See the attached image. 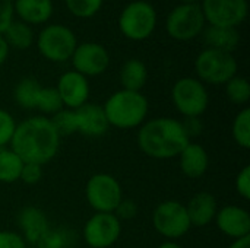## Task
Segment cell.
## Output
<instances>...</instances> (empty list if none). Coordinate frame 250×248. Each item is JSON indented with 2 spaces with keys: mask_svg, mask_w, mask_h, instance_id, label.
Here are the masks:
<instances>
[{
  "mask_svg": "<svg viewBox=\"0 0 250 248\" xmlns=\"http://www.w3.org/2000/svg\"><path fill=\"white\" fill-rule=\"evenodd\" d=\"M205 22L199 3L179 4L168 15L166 20V31L177 41H189L204 31Z\"/></svg>",
  "mask_w": 250,
  "mask_h": 248,
  "instance_id": "30bf717a",
  "label": "cell"
},
{
  "mask_svg": "<svg viewBox=\"0 0 250 248\" xmlns=\"http://www.w3.org/2000/svg\"><path fill=\"white\" fill-rule=\"evenodd\" d=\"M38 248H66L67 247V235L62 229L50 228L42 238L37 243Z\"/></svg>",
  "mask_w": 250,
  "mask_h": 248,
  "instance_id": "1f68e13d",
  "label": "cell"
},
{
  "mask_svg": "<svg viewBox=\"0 0 250 248\" xmlns=\"http://www.w3.org/2000/svg\"><path fill=\"white\" fill-rule=\"evenodd\" d=\"M157 248H183L177 241H164L163 244H160V247Z\"/></svg>",
  "mask_w": 250,
  "mask_h": 248,
  "instance_id": "60d3db41",
  "label": "cell"
},
{
  "mask_svg": "<svg viewBox=\"0 0 250 248\" xmlns=\"http://www.w3.org/2000/svg\"><path fill=\"white\" fill-rule=\"evenodd\" d=\"M9 45L4 39V37L0 34V66L7 60V56H9Z\"/></svg>",
  "mask_w": 250,
  "mask_h": 248,
  "instance_id": "f35d334b",
  "label": "cell"
},
{
  "mask_svg": "<svg viewBox=\"0 0 250 248\" xmlns=\"http://www.w3.org/2000/svg\"><path fill=\"white\" fill-rule=\"evenodd\" d=\"M40 89L41 85L38 83V80H35L34 77H23L22 80L18 82L13 91L16 104L25 110H34Z\"/></svg>",
  "mask_w": 250,
  "mask_h": 248,
  "instance_id": "d4e9b609",
  "label": "cell"
},
{
  "mask_svg": "<svg viewBox=\"0 0 250 248\" xmlns=\"http://www.w3.org/2000/svg\"><path fill=\"white\" fill-rule=\"evenodd\" d=\"M142 153L152 159H173L180 155L190 142L180 120L171 117H157L145 121L136 136Z\"/></svg>",
  "mask_w": 250,
  "mask_h": 248,
  "instance_id": "7a4b0ae2",
  "label": "cell"
},
{
  "mask_svg": "<svg viewBox=\"0 0 250 248\" xmlns=\"http://www.w3.org/2000/svg\"><path fill=\"white\" fill-rule=\"evenodd\" d=\"M214 221L220 232L231 240H240L250 235V215L242 206L229 205L218 209Z\"/></svg>",
  "mask_w": 250,
  "mask_h": 248,
  "instance_id": "9a60e30c",
  "label": "cell"
},
{
  "mask_svg": "<svg viewBox=\"0 0 250 248\" xmlns=\"http://www.w3.org/2000/svg\"><path fill=\"white\" fill-rule=\"evenodd\" d=\"M13 12L25 23H44L53 15L51 0H15Z\"/></svg>",
  "mask_w": 250,
  "mask_h": 248,
  "instance_id": "44dd1931",
  "label": "cell"
},
{
  "mask_svg": "<svg viewBox=\"0 0 250 248\" xmlns=\"http://www.w3.org/2000/svg\"><path fill=\"white\" fill-rule=\"evenodd\" d=\"M104 0H64L69 12L81 19L92 18L103 6Z\"/></svg>",
  "mask_w": 250,
  "mask_h": 248,
  "instance_id": "f546056e",
  "label": "cell"
},
{
  "mask_svg": "<svg viewBox=\"0 0 250 248\" xmlns=\"http://www.w3.org/2000/svg\"><path fill=\"white\" fill-rule=\"evenodd\" d=\"M177 158L180 164V171L183 172L185 177L190 180H198L204 177L209 168L208 152L199 143L189 142Z\"/></svg>",
  "mask_w": 250,
  "mask_h": 248,
  "instance_id": "d6986e66",
  "label": "cell"
},
{
  "mask_svg": "<svg viewBox=\"0 0 250 248\" xmlns=\"http://www.w3.org/2000/svg\"><path fill=\"white\" fill-rule=\"evenodd\" d=\"M41 178H42V167L41 165L23 164L19 181H22L23 184H28V186H34V184L40 183Z\"/></svg>",
  "mask_w": 250,
  "mask_h": 248,
  "instance_id": "836d02e7",
  "label": "cell"
},
{
  "mask_svg": "<svg viewBox=\"0 0 250 248\" xmlns=\"http://www.w3.org/2000/svg\"><path fill=\"white\" fill-rule=\"evenodd\" d=\"M70 60L75 72L83 75L85 77L103 75L110 66V54L105 47L91 41L78 44Z\"/></svg>",
  "mask_w": 250,
  "mask_h": 248,
  "instance_id": "4fadbf2b",
  "label": "cell"
},
{
  "mask_svg": "<svg viewBox=\"0 0 250 248\" xmlns=\"http://www.w3.org/2000/svg\"><path fill=\"white\" fill-rule=\"evenodd\" d=\"M226 95L236 105H246L250 99V83L246 77L234 76L226 83Z\"/></svg>",
  "mask_w": 250,
  "mask_h": 248,
  "instance_id": "83f0119b",
  "label": "cell"
},
{
  "mask_svg": "<svg viewBox=\"0 0 250 248\" xmlns=\"http://www.w3.org/2000/svg\"><path fill=\"white\" fill-rule=\"evenodd\" d=\"M53 127L56 129L57 134L60 137H66L70 134L78 133L76 130V117H75V111L69 110V108H63L59 113H56L54 115L48 117Z\"/></svg>",
  "mask_w": 250,
  "mask_h": 248,
  "instance_id": "f1b7e54d",
  "label": "cell"
},
{
  "mask_svg": "<svg viewBox=\"0 0 250 248\" xmlns=\"http://www.w3.org/2000/svg\"><path fill=\"white\" fill-rule=\"evenodd\" d=\"M15 130H16V121L13 115L9 111L0 108V149L9 148Z\"/></svg>",
  "mask_w": 250,
  "mask_h": 248,
  "instance_id": "4dcf8cb0",
  "label": "cell"
},
{
  "mask_svg": "<svg viewBox=\"0 0 250 248\" xmlns=\"http://www.w3.org/2000/svg\"><path fill=\"white\" fill-rule=\"evenodd\" d=\"M63 108L64 107H63V102H62V98H60L57 89L50 88V86H41L38 96H37L35 110H38L41 113V115H44V117H47V115L51 117Z\"/></svg>",
  "mask_w": 250,
  "mask_h": 248,
  "instance_id": "484cf974",
  "label": "cell"
},
{
  "mask_svg": "<svg viewBox=\"0 0 250 248\" xmlns=\"http://www.w3.org/2000/svg\"><path fill=\"white\" fill-rule=\"evenodd\" d=\"M76 117V130L86 137H101L110 129L103 105L86 102L73 110Z\"/></svg>",
  "mask_w": 250,
  "mask_h": 248,
  "instance_id": "2e32d148",
  "label": "cell"
},
{
  "mask_svg": "<svg viewBox=\"0 0 250 248\" xmlns=\"http://www.w3.org/2000/svg\"><path fill=\"white\" fill-rule=\"evenodd\" d=\"M60 139L48 117L34 115L16 124L9 148L23 164L42 167L56 158L60 149Z\"/></svg>",
  "mask_w": 250,
  "mask_h": 248,
  "instance_id": "6da1fadb",
  "label": "cell"
},
{
  "mask_svg": "<svg viewBox=\"0 0 250 248\" xmlns=\"http://www.w3.org/2000/svg\"><path fill=\"white\" fill-rule=\"evenodd\" d=\"M22 167L23 161L10 148L0 149V183L12 184L19 181Z\"/></svg>",
  "mask_w": 250,
  "mask_h": 248,
  "instance_id": "603a6c76",
  "label": "cell"
},
{
  "mask_svg": "<svg viewBox=\"0 0 250 248\" xmlns=\"http://www.w3.org/2000/svg\"><path fill=\"white\" fill-rule=\"evenodd\" d=\"M110 127L120 130L139 129L149 111V104L142 92L120 89L108 96L103 105Z\"/></svg>",
  "mask_w": 250,
  "mask_h": 248,
  "instance_id": "3957f363",
  "label": "cell"
},
{
  "mask_svg": "<svg viewBox=\"0 0 250 248\" xmlns=\"http://www.w3.org/2000/svg\"><path fill=\"white\" fill-rule=\"evenodd\" d=\"M185 206L188 210L190 225L196 227V228L208 227L209 224H212L215 219V215L218 212L217 199L209 191L196 193L195 196L190 197V200Z\"/></svg>",
  "mask_w": 250,
  "mask_h": 248,
  "instance_id": "e0dca14e",
  "label": "cell"
},
{
  "mask_svg": "<svg viewBox=\"0 0 250 248\" xmlns=\"http://www.w3.org/2000/svg\"><path fill=\"white\" fill-rule=\"evenodd\" d=\"M157 26V10L145 1L136 0L129 3L119 16L120 32L132 41H144L154 32Z\"/></svg>",
  "mask_w": 250,
  "mask_h": 248,
  "instance_id": "8992f818",
  "label": "cell"
},
{
  "mask_svg": "<svg viewBox=\"0 0 250 248\" xmlns=\"http://www.w3.org/2000/svg\"><path fill=\"white\" fill-rule=\"evenodd\" d=\"M85 197L95 213H114L116 208L123 200L122 184L108 172L94 174L86 181Z\"/></svg>",
  "mask_w": 250,
  "mask_h": 248,
  "instance_id": "52a82bcc",
  "label": "cell"
},
{
  "mask_svg": "<svg viewBox=\"0 0 250 248\" xmlns=\"http://www.w3.org/2000/svg\"><path fill=\"white\" fill-rule=\"evenodd\" d=\"M201 34L208 48H214V50H220L226 53H233L239 47V42H240V34L237 28L209 25L204 28Z\"/></svg>",
  "mask_w": 250,
  "mask_h": 248,
  "instance_id": "ffe728a7",
  "label": "cell"
},
{
  "mask_svg": "<svg viewBox=\"0 0 250 248\" xmlns=\"http://www.w3.org/2000/svg\"><path fill=\"white\" fill-rule=\"evenodd\" d=\"M18 224L22 238L26 244H35L42 238V235L50 229L48 219L45 213L37 206H26L19 212Z\"/></svg>",
  "mask_w": 250,
  "mask_h": 248,
  "instance_id": "ac0fdd59",
  "label": "cell"
},
{
  "mask_svg": "<svg viewBox=\"0 0 250 248\" xmlns=\"http://www.w3.org/2000/svg\"><path fill=\"white\" fill-rule=\"evenodd\" d=\"M0 248H28V244L19 232L0 231Z\"/></svg>",
  "mask_w": 250,
  "mask_h": 248,
  "instance_id": "e575fe53",
  "label": "cell"
},
{
  "mask_svg": "<svg viewBox=\"0 0 250 248\" xmlns=\"http://www.w3.org/2000/svg\"><path fill=\"white\" fill-rule=\"evenodd\" d=\"M3 37L10 47L16 50H26L34 42V32L31 26L25 22H10V25L3 32Z\"/></svg>",
  "mask_w": 250,
  "mask_h": 248,
  "instance_id": "cb8c5ba5",
  "label": "cell"
},
{
  "mask_svg": "<svg viewBox=\"0 0 250 248\" xmlns=\"http://www.w3.org/2000/svg\"><path fill=\"white\" fill-rule=\"evenodd\" d=\"M182 124L189 139L199 136L202 132V123L199 118H186L185 121H182Z\"/></svg>",
  "mask_w": 250,
  "mask_h": 248,
  "instance_id": "74e56055",
  "label": "cell"
},
{
  "mask_svg": "<svg viewBox=\"0 0 250 248\" xmlns=\"http://www.w3.org/2000/svg\"><path fill=\"white\" fill-rule=\"evenodd\" d=\"M205 20L214 26L237 28L248 16V0H204Z\"/></svg>",
  "mask_w": 250,
  "mask_h": 248,
  "instance_id": "7c38bea8",
  "label": "cell"
},
{
  "mask_svg": "<svg viewBox=\"0 0 250 248\" xmlns=\"http://www.w3.org/2000/svg\"><path fill=\"white\" fill-rule=\"evenodd\" d=\"M82 235L89 248L113 247L122 235V221L114 213H94L85 222Z\"/></svg>",
  "mask_w": 250,
  "mask_h": 248,
  "instance_id": "8fae6325",
  "label": "cell"
},
{
  "mask_svg": "<svg viewBox=\"0 0 250 248\" xmlns=\"http://www.w3.org/2000/svg\"><path fill=\"white\" fill-rule=\"evenodd\" d=\"M236 191L243 200L250 199V165H245L236 175Z\"/></svg>",
  "mask_w": 250,
  "mask_h": 248,
  "instance_id": "d6a6232c",
  "label": "cell"
},
{
  "mask_svg": "<svg viewBox=\"0 0 250 248\" xmlns=\"http://www.w3.org/2000/svg\"><path fill=\"white\" fill-rule=\"evenodd\" d=\"M13 1L12 0H0V34L6 31V28L13 20Z\"/></svg>",
  "mask_w": 250,
  "mask_h": 248,
  "instance_id": "8d00e7d4",
  "label": "cell"
},
{
  "mask_svg": "<svg viewBox=\"0 0 250 248\" xmlns=\"http://www.w3.org/2000/svg\"><path fill=\"white\" fill-rule=\"evenodd\" d=\"M78 45L73 31L64 25H48L45 26L37 39V47L44 58L53 63H63L70 60Z\"/></svg>",
  "mask_w": 250,
  "mask_h": 248,
  "instance_id": "9c48e42d",
  "label": "cell"
},
{
  "mask_svg": "<svg viewBox=\"0 0 250 248\" xmlns=\"http://www.w3.org/2000/svg\"><path fill=\"white\" fill-rule=\"evenodd\" d=\"M63 107L69 110H76L88 102L89 98V82L83 75L69 70L59 77L56 86Z\"/></svg>",
  "mask_w": 250,
  "mask_h": 248,
  "instance_id": "5bb4252c",
  "label": "cell"
},
{
  "mask_svg": "<svg viewBox=\"0 0 250 248\" xmlns=\"http://www.w3.org/2000/svg\"><path fill=\"white\" fill-rule=\"evenodd\" d=\"M237 60L233 53L205 48L195 60L198 79L205 85H226L237 75Z\"/></svg>",
  "mask_w": 250,
  "mask_h": 248,
  "instance_id": "277c9868",
  "label": "cell"
},
{
  "mask_svg": "<svg viewBox=\"0 0 250 248\" xmlns=\"http://www.w3.org/2000/svg\"><path fill=\"white\" fill-rule=\"evenodd\" d=\"M171 101L185 118H199L209 105V95L199 79L182 77L173 85Z\"/></svg>",
  "mask_w": 250,
  "mask_h": 248,
  "instance_id": "5b68a950",
  "label": "cell"
},
{
  "mask_svg": "<svg viewBox=\"0 0 250 248\" xmlns=\"http://www.w3.org/2000/svg\"><path fill=\"white\" fill-rule=\"evenodd\" d=\"M119 79L123 89L141 92L148 80V69L144 61L138 58H130L122 66Z\"/></svg>",
  "mask_w": 250,
  "mask_h": 248,
  "instance_id": "7402d4cb",
  "label": "cell"
},
{
  "mask_svg": "<svg viewBox=\"0 0 250 248\" xmlns=\"http://www.w3.org/2000/svg\"><path fill=\"white\" fill-rule=\"evenodd\" d=\"M229 248H250V235L240 240H233V243Z\"/></svg>",
  "mask_w": 250,
  "mask_h": 248,
  "instance_id": "ab89813d",
  "label": "cell"
},
{
  "mask_svg": "<svg viewBox=\"0 0 250 248\" xmlns=\"http://www.w3.org/2000/svg\"><path fill=\"white\" fill-rule=\"evenodd\" d=\"M182 4H192V3H198L199 0H180Z\"/></svg>",
  "mask_w": 250,
  "mask_h": 248,
  "instance_id": "b9f144b4",
  "label": "cell"
},
{
  "mask_svg": "<svg viewBox=\"0 0 250 248\" xmlns=\"http://www.w3.org/2000/svg\"><path fill=\"white\" fill-rule=\"evenodd\" d=\"M231 136L239 148L249 149L250 148V110L245 107L233 120L231 124Z\"/></svg>",
  "mask_w": 250,
  "mask_h": 248,
  "instance_id": "4316f807",
  "label": "cell"
},
{
  "mask_svg": "<svg viewBox=\"0 0 250 248\" xmlns=\"http://www.w3.org/2000/svg\"><path fill=\"white\" fill-rule=\"evenodd\" d=\"M152 227L166 241H177L192 228L186 206L177 200L161 202L154 209Z\"/></svg>",
  "mask_w": 250,
  "mask_h": 248,
  "instance_id": "ba28073f",
  "label": "cell"
},
{
  "mask_svg": "<svg viewBox=\"0 0 250 248\" xmlns=\"http://www.w3.org/2000/svg\"><path fill=\"white\" fill-rule=\"evenodd\" d=\"M119 221H130L138 215V205L130 199H123L114 210Z\"/></svg>",
  "mask_w": 250,
  "mask_h": 248,
  "instance_id": "d590c367",
  "label": "cell"
}]
</instances>
